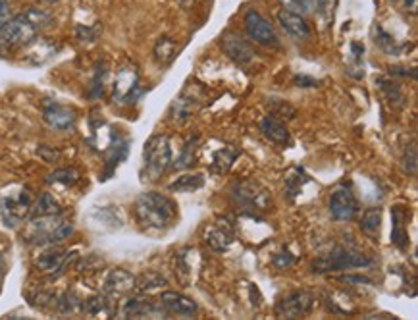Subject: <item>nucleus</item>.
<instances>
[{
	"mask_svg": "<svg viewBox=\"0 0 418 320\" xmlns=\"http://www.w3.org/2000/svg\"><path fill=\"white\" fill-rule=\"evenodd\" d=\"M359 201L349 186H337L330 195V214L337 222H349L359 214Z\"/></svg>",
	"mask_w": 418,
	"mask_h": 320,
	"instance_id": "9d476101",
	"label": "nucleus"
},
{
	"mask_svg": "<svg viewBox=\"0 0 418 320\" xmlns=\"http://www.w3.org/2000/svg\"><path fill=\"white\" fill-rule=\"evenodd\" d=\"M195 109H197V101H195L193 96H187L183 93L172 104V116H174L175 120H180V122H185L187 118L193 114Z\"/></svg>",
	"mask_w": 418,
	"mask_h": 320,
	"instance_id": "c85d7f7f",
	"label": "nucleus"
},
{
	"mask_svg": "<svg viewBox=\"0 0 418 320\" xmlns=\"http://www.w3.org/2000/svg\"><path fill=\"white\" fill-rule=\"evenodd\" d=\"M309 12H324L328 6V0H305Z\"/></svg>",
	"mask_w": 418,
	"mask_h": 320,
	"instance_id": "58836bf2",
	"label": "nucleus"
},
{
	"mask_svg": "<svg viewBox=\"0 0 418 320\" xmlns=\"http://www.w3.org/2000/svg\"><path fill=\"white\" fill-rule=\"evenodd\" d=\"M120 314L126 319H141V316H160L164 314V307L156 305L145 297H129L120 309Z\"/></svg>",
	"mask_w": 418,
	"mask_h": 320,
	"instance_id": "f3484780",
	"label": "nucleus"
},
{
	"mask_svg": "<svg viewBox=\"0 0 418 320\" xmlns=\"http://www.w3.org/2000/svg\"><path fill=\"white\" fill-rule=\"evenodd\" d=\"M31 201V193L27 189H20V193H10L0 199V214L6 226L18 228L29 216L33 206Z\"/></svg>",
	"mask_w": 418,
	"mask_h": 320,
	"instance_id": "0eeeda50",
	"label": "nucleus"
},
{
	"mask_svg": "<svg viewBox=\"0 0 418 320\" xmlns=\"http://www.w3.org/2000/svg\"><path fill=\"white\" fill-rule=\"evenodd\" d=\"M403 168H405L407 174H411V176H417V145L411 143V147L405 149V154H403Z\"/></svg>",
	"mask_w": 418,
	"mask_h": 320,
	"instance_id": "c9c22d12",
	"label": "nucleus"
},
{
	"mask_svg": "<svg viewBox=\"0 0 418 320\" xmlns=\"http://www.w3.org/2000/svg\"><path fill=\"white\" fill-rule=\"evenodd\" d=\"M172 164V147L166 135H153L143 151V178L147 181L160 179Z\"/></svg>",
	"mask_w": 418,
	"mask_h": 320,
	"instance_id": "7ed1b4c3",
	"label": "nucleus"
},
{
	"mask_svg": "<svg viewBox=\"0 0 418 320\" xmlns=\"http://www.w3.org/2000/svg\"><path fill=\"white\" fill-rule=\"evenodd\" d=\"M203 186H205L203 174H185V176H181V178L175 179L174 184H170V189H172V191L191 193L200 189Z\"/></svg>",
	"mask_w": 418,
	"mask_h": 320,
	"instance_id": "cd10ccee",
	"label": "nucleus"
},
{
	"mask_svg": "<svg viewBox=\"0 0 418 320\" xmlns=\"http://www.w3.org/2000/svg\"><path fill=\"white\" fill-rule=\"evenodd\" d=\"M232 201L247 216H258L270 209V193L255 181H235L232 186Z\"/></svg>",
	"mask_w": 418,
	"mask_h": 320,
	"instance_id": "39448f33",
	"label": "nucleus"
},
{
	"mask_svg": "<svg viewBox=\"0 0 418 320\" xmlns=\"http://www.w3.org/2000/svg\"><path fill=\"white\" fill-rule=\"evenodd\" d=\"M280 4H282L283 10H287V12L301 14V16L309 14V10H307V4H305V0H280Z\"/></svg>",
	"mask_w": 418,
	"mask_h": 320,
	"instance_id": "e433bc0d",
	"label": "nucleus"
},
{
	"mask_svg": "<svg viewBox=\"0 0 418 320\" xmlns=\"http://www.w3.org/2000/svg\"><path fill=\"white\" fill-rule=\"evenodd\" d=\"M243 26L249 39L258 43V45L272 46V49H277V46L282 45L274 26L257 10H249V12L245 14Z\"/></svg>",
	"mask_w": 418,
	"mask_h": 320,
	"instance_id": "1a4fd4ad",
	"label": "nucleus"
},
{
	"mask_svg": "<svg viewBox=\"0 0 418 320\" xmlns=\"http://www.w3.org/2000/svg\"><path fill=\"white\" fill-rule=\"evenodd\" d=\"M160 286H166V280L156 274V272H147L143 278L137 280V289L139 291H151V289L160 288Z\"/></svg>",
	"mask_w": 418,
	"mask_h": 320,
	"instance_id": "f704fd0d",
	"label": "nucleus"
},
{
	"mask_svg": "<svg viewBox=\"0 0 418 320\" xmlns=\"http://www.w3.org/2000/svg\"><path fill=\"white\" fill-rule=\"evenodd\" d=\"M378 85L392 106L393 104H395V106H403V104H405V96H403V93H401L397 84H393L389 79H384V77H382V79H378Z\"/></svg>",
	"mask_w": 418,
	"mask_h": 320,
	"instance_id": "473e14b6",
	"label": "nucleus"
},
{
	"mask_svg": "<svg viewBox=\"0 0 418 320\" xmlns=\"http://www.w3.org/2000/svg\"><path fill=\"white\" fill-rule=\"evenodd\" d=\"M239 156V151L238 149L233 147H224L220 149V151H216V153L213 154V172L216 174H225L230 168H232V164L235 162V159Z\"/></svg>",
	"mask_w": 418,
	"mask_h": 320,
	"instance_id": "393cba45",
	"label": "nucleus"
},
{
	"mask_svg": "<svg viewBox=\"0 0 418 320\" xmlns=\"http://www.w3.org/2000/svg\"><path fill=\"white\" fill-rule=\"evenodd\" d=\"M79 179V172L76 168H58V170H54L46 176V184H56V186H64L70 187L73 186L76 181Z\"/></svg>",
	"mask_w": 418,
	"mask_h": 320,
	"instance_id": "c756f323",
	"label": "nucleus"
},
{
	"mask_svg": "<svg viewBox=\"0 0 418 320\" xmlns=\"http://www.w3.org/2000/svg\"><path fill=\"white\" fill-rule=\"evenodd\" d=\"M315 295L309 291H293V294L282 297L276 305L277 319H299L309 314L315 309Z\"/></svg>",
	"mask_w": 418,
	"mask_h": 320,
	"instance_id": "9b49d317",
	"label": "nucleus"
},
{
	"mask_svg": "<svg viewBox=\"0 0 418 320\" xmlns=\"http://www.w3.org/2000/svg\"><path fill=\"white\" fill-rule=\"evenodd\" d=\"M175 52H178V46H175L174 39L172 37H160L158 41H156L155 58H156V62H158V64H162V66L172 64Z\"/></svg>",
	"mask_w": 418,
	"mask_h": 320,
	"instance_id": "bb28decb",
	"label": "nucleus"
},
{
	"mask_svg": "<svg viewBox=\"0 0 418 320\" xmlns=\"http://www.w3.org/2000/svg\"><path fill=\"white\" fill-rule=\"evenodd\" d=\"M260 131L268 141L277 145V147H290L291 145L290 129L285 128L276 116H264L260 120Z\"/></svg>",
	"mask_w": 418,
	"mask_h": 320,
	"instance_id": "a211bd4d",
	"label": "nucleus"
},
{
	"mask_svg": "<svg viewBox=\"0 0 418 320\" xmlns=\"http://www.w3.org/2000/svg\"><path fill=\"white\" fill-rule=\"evenodd\" d=\"M76 33H78L79 41H95V39H97V35H98V33L95 31L93 27H89V26H78Z\"/></svg>",
	"mask_w": 418,
	"mask_h": 320,
	"instance_id": "4c0bfd02",
	"label": "nucleus"
},
{
	"mask_svg": "<svg viewBox=\"0 0 418 320\" xmlns=\"http://www.w3.org/2000/svg\"><path fill=\"white\" fill-rule=\"evenodd\" d=\"M389 71H392V76H403V77H417V74H414V70L409 74V70H403V68H389Z\"/></svg>",
	"mask_w": 418,
	"mask_h": 320,
	"instance_id": "37998d69",
	"label": "nucleus"
},
{
	"mask_svg": "<svg viewBox=\"0 0 418 320\" xmlns=\"http://www.w3.org/2000/svg\"><path fill=\"white\" fill-rule=\"evenodd\" d=\"M206 244L210 245L214 251H225L233 244V234L225 226H214L206 236Z\"/></svg>",
	"mask_w": 418,
	"mask_h": 320,
	"instance_id": "b1692460",
	"label": "nucleus"
},
{
	"mask_svg": "<svg viewBox=\"0 0 418 320\" xmlns=\"http://www.w3.org/2000/svg\"><path fill=\"white\" fill-rule=\"evenodd\" d=\"M293 84H295L297 87H302V89H310V87H316L318 81L309 76H297L295 79H293Z\"/></svg>",
	"mask_w": 418,
	"mask_h": 320,
	"instance_id": "ea45409f",
	"label": "nucleus"
},
{
	"mask_svg": "<svg viewBox=\"0 0 418 320\" xmlns=\"http://www.w3.org/2000/svg\"><path fill=\"white\" fill-rule=\"evenodd\" d=\"M379 226H382V211L378 206H372L365 211L362 218H360V230L365 236L370 239H378L379 237Z\"/></svg>",
	"mask_w": 418,
	"mask_h": 320,
	"instance_id": "5701e85b",
	"label": "nucleus"
},
{
	"mask_svg": "<svg viewBox=\"0 0 418 320\" xmlns=\"http://www.w3.org/2000/svg\"><path fill=\"white\" fill-rule=\"evenodd\" d=\"M76 255V253H68V251H49L45 255H41L35 264H37V269L46 272V274H60V272H64L68 263L71 261V256Z\"/></svg>",
	"mask_w": 418,
	"mask_h": 320,
	"instance_id": "aec40b11",
	"label": "nucleus"
},
{
	"mask_svg": "<svg viewBox=\"0 0 418 320\" xmlns=\"http://www.w3.org/2000/svg\"><path fill=\"white\" fill-rule=\"evenodd\" d=\"M81 311L85 314H89V316H104V319H108V316H114L118 313L116 307H114V303H112V297L108 295H93L89 297L87 301L81 303Z\"/></svg>",
	"mask_w": 418,
	"mask_h": 320,
	"instance_id": "412c9836",
	"label": "nucleus"
},
{
	"mask_svg": "<svg viewBox=\"0 0 418 320\" xmlns=\"http://www.w3.org/2000/svg\"><path fill=\"white\" fill-rule=\"evenodd\" d=\"M277 21L283 27V31L291 35L293 39H309L310 37V26L307 24V19L301 14L287 12V10H280L277 12Z\"/></svg>",
	"mask_w": 418,
	"mask_h": 320,
	"instance_id": "6ab92c4d",
	"label": "nucleus"
},
{
	"mask_svg": "<svg viewBox=\"0 0 418 320\" xmlns=\"http://www.w3.org/2000/svg\"><path fill=\"white\" fill-rule=\"evenodd\" d=\"M370 264H372V259L360 251L349 249V247H335L328 255L316 259L310 270L315 274H328V272H340V270L367 269Z\"/></svg>",
	"mask_w": 418,
	"mask_h": 320,
	"instance_id": "20e7f679",
	"label": "nucleus"
},
{
	"mask_svg": "<svg viewBox=\"0 0 418 320\" xmlns=\"http://www.w3.org/2000/svg\"><path fill=\"white\" fill-rule=\"evenodd\" d=\"M4 276H6V261H4V255L0 253V289L4 284Z\"/></svg>",
	"mask_w": 418,
	"mask_h": 320,
	"instance_id": "c03bdc74",
	"label": "nucleus"
},
{
	"mask_svg": "<svg viewBox=\"0 0 418 320\" xmlns=\"http://www.w3.org/2000/svg\"><path fill=\"white\" fill-rule=\"evenodd\" d=\"M197 149H199V137L195 135V137H191V139H189V141L183 145V151H181L180 159L175 160L174 166L178 168V170H183V168L193 166L195 153H197Z\"/></svg>",
	"mask_w": 418,
	"mask_h": 320,
	"instance_id": "2f4dec72",
	"label": "nucleus"
},
{
	"mask_svg": "<svg viewBox=\"0 0 418 320\" xmlns=\"http://www.w3.org/2000/svg\"><path fill=\"white\" fill-rule=\"evenodd\" d=\"M139 71L136 66L126 64L116 71L112 84V101L118 104H133L139 96Z\"/></svg>",
	"mask_w": 418,
	"mask_h": 320,
	"instance_id": "6e6552de",
	"label": "nucleus"
},
{
	"mask_svg": "<svg viewBox=\"0 0 418 320\" xmlns=\"http://www.w3.org/2000/svg\"><path fill=\"white\" fill-rule=\"evenodd\" d=\"M73 234V224L60 214L33 216L26 230V239L33 245H54Z\"/></svg>",
	"mask_w": 418,
	"mask_h": 320,
	"instance_id": "f03ea898",
	"label": "nucleus"
},
{
	"mask_svg": "<svg viewBox=\"0 0 418 320\" xmlns=\"http://www.w3.org/2000/svg\"><path fill=\"white\" fill-rule=\"evenodd\" d=\"M24 14H26L27 18L31 19V24L37 27L39 31L52 24V14L46 12V10H41V8H27Z\"/></svg>",
	"mask_w": 418,
	"mask_h": 320,
	"instance_id": "72a5a7b5",
	"label": "nucleus"
},
{
	"mask_svg": "<svg viewBox=\"0 0 418 320\" xmlns=\"http://www.w3.org/2000/svg\"><path fill=\"white\" fill-rule=\"evenodd\" d=\"M137 289V278L128 270H110L103 284V294L108 297H126Z\"/></svg>",
	"mask_w": 418,
	"mask_h": 320,
	"instance_id": "ddd939ff",
	"label": "nucleus"
},
{
	"mask_svg": "<svg viewBox=\"0 0 418 320\" xmlns=\"http://www.w3.org/2000/svg\"><path fill=\"white\" fill-rule=\"evenodd\" d=\"M343 282H359V284H370V278L367 276H341Z\"/></svg>",
	"mask_w": 418,
	"mask_h": 320,
	"instance_id": "79ce46f5",
	"label": "nucleus"
},
{
	"mask_svg": "<svg viewBox=\"0 0 418 320\" xmlns=\"http://www.w3.org/2000/svg\"><path fill=\"white\" fill-rule=\"evenodd\" d=\"M160 305L164 307V311L178 314V316H193L199 311L197 301H193L187 295L178 294V291H164L160 295Z\"/></svg>",
	"mask_w": 418,
	"mask_h": 320,
	"instance_id": "2eb2a0df",
	"label": "nucleus"
},
{
	"mask_svg": "<svg viewBox=\"0 0 418 320\" xmlns=\"http://www.w3.org/2000/svg\"><path fill=\"white\" fill-rule=\"evenodd\" d=\"M222 49L238 66H249L255 58V51L249 41H245L238 33H225L222 37Z\"/></svg>",
	"mask_w": 418,
	"mask_h": 320,
	"instance_id": "4468645a",
	"label": "nucleus"
},
{
	"mask_svg": "<svg viewBox=\"0 0 418 320\" xmlns=\"http://www.w3.org/2000/svg\"><path fill=\"white\" fill-rule=\"evenodd\" d=\"M39 37V29L33 26L31 19L26 14L8 18L0 24V45L18 49V46H29Z\"/></svg>",
	"mask_w": 418,
	"mask_h": 320,
	"instance_id": "423d86ee",
	"label": "nucleus"
},
{
	"mask_svg": "<svg viewBox=\"0 0 418 320\" xmlns=\"http://www.w3.org/2000/svg\"><path fill=\"white\" fill-rule=\"evenodd\" d=\"M60 212H62V206L51 193H41L35 205L31 206L33 216H49V214H60Z\"/></svg>",
	"mask_w": 418,
	"mask_h": 320,
	"instance_id": "a878e982",
	"label": "nucleus"
},
{
	"mask_svg": "<svg viewBox=\"0 0 418 320\" xmlns=\"http://www.w3.org/2000/svg\"><path fill=\"white\" fill-rule=\"evenodd\" d=\"M10 14H12V4H10V0H0V24L6 21V19L10 18Z\"/></svg>",
	"mask_w": 418,
	"mask_h": 320,
	"instance_id": "a19ab883",
	"label": "nucleus"
},
{
	"mask_svg": "<svg viewBox=\"0 0 418 320\" xmlns=\"http://www.w3.org/2000/svg\"><path fill=\"white\" fill-rule=\"evenodd\" d=\"M43 122L51 129L66 131V129H71L76 126V122H78V112L70 109V106H64V104L49 103L43 109Z\"/></svg>",
	"mask_w": 418,
	"mask_h": 320,
	"instance_id": "f8f14e48",
	"label": "nucleus"
},
{
	"mask_svg": "<svg viewBox=\"0 0 418 320\" xmlns=\"http://www.w3.org/2000/svg\"><path fill=\"white\" fill-rule=\"evenodd\" d=\"M136 218L145 230H168L178 220V205L162 193H143L136 201Z\"/></svg>",
	"mask_w": 418,
	"mask_h": 320,
	"instance_id": "f257e3e1",
	"label": "nucleus"
},
{
	"mask_svg": "<svg viewBox=\"0 0 418 320\" xmlns=\"http://www.w3.org/2000/svg\"><path fill=\"white\" fill-rule=\"evenodd\" d=\"M309 179L310 178L305 174L302 168H291L290 172H287V176H285V179H283V181H285V193H287V197L293 201V199L302 191V187L309 184Z\"/></svg>",
	"mask_w": 418,
	"mask_h": 320,
	"instance_id": "4be33fe9",
	"label": "nucleus"
},
{
	"mask_svg": "<svg viewBox=\"0 0 418 320\" xmlns=\"http://www.w3.org/2000/svg\"><path fill=\"white\" fill-rule=\"evenodd\" d=\"M106 77H108V68L104 62H98L95 68V77H93V84H91L89 96L91 99H101L104 95V87H106Z\"/></svg>",
	"mask_w": 418,
	"mask_h": 320,
	"instance_id": "7c9ffc66",
	"label": "nucleus"
},
{
	"mask_svg": "<svg viewBox=\"0 0 418 320\" xmlns=\"http://www.w3.org/2000/svg\"><path fill=\"white\" fill-rule=\"evenodd\" d=\"M392 220H393V228H392V241L397 249L405 251L409 247V230H407V224L411 220V212L409 209L403 205H395L392 209Z\"/></svg>",
	"mask_w": 418,
	"mask_h": 320,
	"instance_id": "dca6fc26",
	"label": "nucleus"
}]
</instances>
